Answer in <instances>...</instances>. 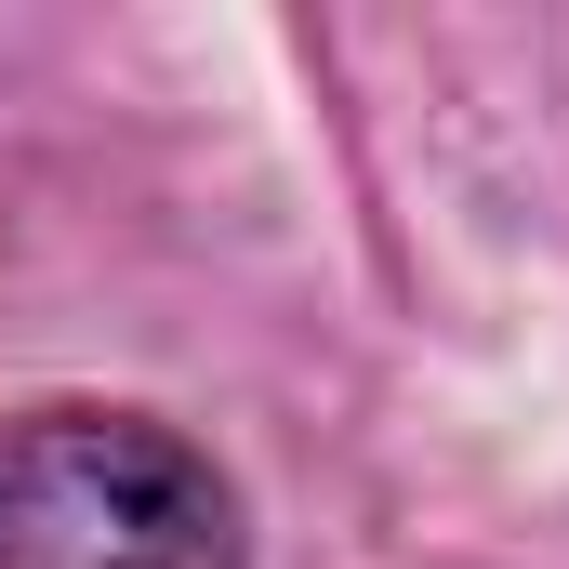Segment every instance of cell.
<instances>
[{"label": "cell", "mask_w": 569, "mask_h": 569, "mask_svg": "<svg viewBox=\"0 0 569 569\" xmlns=\"http://www.w3.org/2000/svg\"><path fill=\"white\" fill-rule=\"evenodd\" d=\"M0 569H239V503L146 411H27L0 425Z\"/></svg>", "instance_id": "obj_1"}]
</instances>
